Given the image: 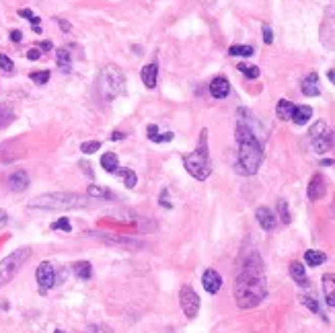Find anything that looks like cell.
Here are the masks:
<instances>
[{
  "instance_id": "cell-1",
  "label": "cell",
  "mask_w": 335,
  "mask_h": 333,
  "mask_svg": "<svg viewBox=\"0 0 335 333\" xmlns=\"http://www.w3.org/2000/svg\"><path fill=\"white\" fill-rule=\"evenodd\" d=\"M238 122H236V144H238V161L236 171L241 175H255L263 163V146L255 134L253 115L241 107L238 111Z\"/></svg>"
},
{
  "instance_id": "cell-2",
  "label": "cell",
  "mask_w": 335,
  "mask_h": 333,
  "mask_svg": "<svg viewBox=\"0 0 335 333\" xmlns=\"http://www.w3.org/2000/svg\"><path fill=\"white\" fill-rule=\"evenodd\" d=\"M267 296L263 263L257 253H251L234 280V302L238 309H255Z\"/></svg>"
},
{
  "instance_id": "cell-3",
  "label": "cell",
  "mask_w": 335,
  "mask_h": 333,
  "mask_svg": "<svg viewBox=\"0 0 335 333\" xmlns=\"http://www.w3.org/2000/svg\"><path fill=\"white\" fill-rule=\"evenodd\" d=\"M90 204L88 196L72 194V192H54L41 194L33 198L27 206L31 210H47V212H64V210H80Z\"/></svg>"
},
{
  "instance_id": "cell-4",
  "label": "cell",
  "mask_w": 335,
  "mask_h": 333,
  "mask_svg": "<svg viewBox=\"0 0 335 333\" xmlns=\"http://www.w3.org/2000/svg\"><path fill=\"white\" fill-rule=\"evenodd\" d=\"M183 167L198 181H206L212 175V165H210V155H208V130H202L200 144L194 153L183 157Z\"/></svg>"
},
{
  "instance_id": "cell-5",
  "label": "cell",
  "mask_w": 335,
  "mask_h": 333,
  "mask_svg": "<svg viewBox=\"0 0 335 333\" xmlns=\"http://www.w3.org/2000/svg\"><path fill=\"white\" fill-rule=\"evenodd\" d=\"M126 88V76L117 66L109 64L101 70L99 74V90H101V97L105 101H113L117 95L124 93Z\"/></svg>"
},
{
  "instance_id": "cell-6",
  "label": "cell",
  "mask_w": 335,
  "mask_h": 333,
  "mask_svg": "<svg viewBox=\"0 0 335 333\" xmlns=\"http://www.w3.org/2000/svg\"><path fill=\"white\" fill-rule=\"evenodd\" d=\"M29 257H31V249H29V247H19V249H15L11 255H7L3 261H0V288L7 286L19 274V269L25 265V261Z\"/></svg>"
},
{
  "instance_id": "cell-7",
  "label": "cell",
  "mask_w": 335,
  "mask_h": 333,
  "mask_svg": "<svg viewBox=\"0 0 335 333\" xmlns=\"http://www.w3.org/2000/svg\"><path fill=\"white\" fill-rule=\"evenodd\" d=\"M309 140H311V146H313V150L317 155H325L327 150L331 148V142H333L329 126L325 122L313 124V128L309 130Z\"/></svg>"
},
{
  "instance_id": "cell-8",
  "label": "cell",
  "mask_w": 335,
  "mask_h": 333,
  "mask_svg": "<svg viewBox=\"0 0 335 333\" xmlns=\"http://www.w3.org/2000/svg\"><path fill=\"white\" fill-rule=\"evenodd\" d=\"M88 234H90V236H95V239H99L101 243H105V245H111V247L134 249V251L142 249V243H140V241H136V239H130V236H121V234H109V232H99V230H90Z\"/></svg>"
},
{
  "instance_id": "cell-9",
  "label": "cell",
  "mask_w": 335,
  "mask_h": 333,
  "mask_svg": "<svg viewBox=\"0 0 335 333\" xmlns=\"http://www.w3.org/2000/svg\"><path fill=\"white\" fill-rule=\"evenodd\" d=\"M179 302H181V309H183L187 319H196L200 313V296L192 286H181L179 292Z\"/></svg>"
},
{
  "instance_id": "cell-10",
  "label": "cell",
  "mask_w": 335,
  "mask_h": 333,
  "mask_svg": "<svg viewBox=\"0 0 335 333\" xmlns=\"http://www.w3.org/2000/svg\"><path fill=\"white\" fill-rule=\"evenodd\" d=\"M321 41L327 47L335 50V3L325 13V19H323V25H321Z\"/></svg>"
},
{
  "instance_id": "cell-11",
  "label": "cell",
  "mask_w": 335,
  "mask_h": 333,
  "mask_svg": "<svg viewBox=\"0 0 335 333\" xmlns=\"http://www.w3.org/2000/svg\"><path fill=\"white\" fill-rule=\"evenodd\" d=\"M35 278H37V284H39L41 292L50 290V288L56 284V271H54V265H52L50 261H41V263L37 265Z\"/></svg>"
},
{
  "instance_id": "cell-12",
  "label": "cell",
  "mask_w": 335,
  "mask_h": 333,
  "mask_svg": "<svg viewBox=\"0 0 335 333\" xmlns=\"http://www.w3.org/2000/svg\"><path fill=\"white\" fill-rule=\"evenodd\" d=\"M327 192V183H325V177L321 173H315L309 181V189H307V196L311 202H319Z\"/></svg>"
},
{
  "instance_id": "cell-13",
  "label": "cell",
  "mask_w": 335,
  "mask_h": 333,
  "mask_svg": "<svg viewBox=\"0 0 335 333\" xmlns=\"http://www.w3.org/2000/svg\"><path fill=\"white\" fill-rule=\"evenodd\" d=\"M202 284H204L208 294H216L222 288V276L216 269H206L204 276H202Z\"/></svg>"
},
{
  "instance_id": "cell-14",
  "label": "cell",
  "mask_w": 335,
  "mask_h": 333,
  "mask_svg": "<svg viewBox=\"0 0 335 333\" xmlns=\"http://www.w3.org/2000/svg\"><path fill=\"white\" fill-rule=\"evenodd\" d=\"M255 218H257V222H259V226L263 230H273V228H276V224H278L276 214H273L267 206H261V208L255 210Z\"/></svg>"
},
{
  "instance_id": "cell-15",
  "label": "cell",
  "mask_w": 335,
  "mask_h": 333,
  "mask_svg": "<svg viewBox=\"0 0 335 333\" xmlns=\"http://www.w3.org/2000/svg\"><path fill=\"white\" fill-rule=\"evenodd\" d=\"M9 189L11 192H17V194H21V192H25L27 187H29V175H27V171H23V169H17L15 173H11L9 175Z\"/></svg>"
},
{
  "instance_id": "cell-16",
  "label": "cell",
  "mask_w": 335,
  "mask_h": 333,
  "mask_svg": "<svg viewBox=\"0 0 335 333\" xmlns=\"http://www.w3.org/2000/svg\"><path fill=\"white\" fill-rule=\"evenodd\" d=\"M300 90H302V95H307V97H319L321 95V88H319V76L317 72H311L302 78V84H300Z\"/></svg>"
},
{
  "instance_id": "cell-17",
  "label": "cell",
  "mask_w": 335,
  "mask_h": 333,
  "mask_svg": "<svg viewBox=\"0 0 335 333\" xmlns=\"http://www.w3.org/2000/svg\"><path fill=\"white\" fill-rule=\"evenodd\" d=\"M210 93H212V97H216V99H224V97H228V93H230V84H228V80H226L224 76H216L214 80L210 82Z\"/></svg>"
},
{
  "instance_id": "cell-18",
  "label": "cell",
  "mask_w": 335,
  "mask_h": 333,
  "mask_svg": "<svg viewBox=\"0 0 335 333\" xmlns=\"http://www.w3.org/2000/svg\"><path fill=\"white\" fill-rule=\"evenodd\" d=\"M323 294H325L327 307H335V274L323 276Z\"/></svg>"
},
{
  "instance_id": "cell-19",
  "label": "cell",
  "mask_w": 335,
  "mask_h": 333,
  "mask_svg": "<svg viewBox=\"0 0 335 333\" xmlns=\"http://www.w3.org/2000/svg\"><path fill=\"white\" fill-rule=\"evenodd\" d=\"M290 276H292V280L298 284V286H302V288H307L311 282H309V278H307V271H304V265L300 263V261H292L290 263Z\"/></svg>"
},
{
  "instance_id": "cell-20",
  "label": "cell",
  "mask_w": 335,
  "mask_h": 333,
  "mask_svg": "<svg viewBox=\"0 0 335 333\" xmlns=\"http://www.w3.org/2000/svg\"><path fill=\"white\" fill-rule=\"evenodd\" d=\"M311 117H313V107H309V105H296V109L292 113V122L296 126H304V124L311 122Z\"/></svg>"
},
{
  "instance_id": "cell-21",
  "label": "cell",
  "mask_w": 335,
  "mask_h": 333,
  "mask_svg": "<svg viewBox=\"0 0 335 333\" xmlns=\"http://www.w3.org/2000/svg\"><path fill=\"white\" fill-rule=\"evenodd\" d=\"M140 76H142V82L146 84V88H155L157 86V76H159V66L157 64L144 66L142 72H140Z\"/></svg>"
},
{
  "instance_id": "cell-22",
  "label": "cell",
  "mask_w": 335,
  "mask_h": 333,
  "mask_svg": "<svg viewBox=\"0 0 335 333\" xmlns=\"http://www.w3.org/2000/svg\"><path fill=\"white\" fill-rule=\"evenodd\" d=\"M294 109H296V105H294L292 101H288V99H280L278 105H276V113H278V117L282 119V122H288V119H292Z\"/></svg>"
},
{
  "instance_id": "cell-23",
  "label": "cell",
  "mask_w": 335,
  "mask_h": 333,
  "mask_svg": "<svg viewBox=\"0 0 335 333\" xmlns=\"http://www.w3.org/2000/svg\"><path fill=\"white\" fill-rule=\"evenodd\" d=\"M86 196L93 198V200H113V198H115L109 189H105V187H101V185H95V183H90V185L86 187Z\"/></svg>"
},
{
  "instance_id": "cell-24",
  "label": "cell",
  "mask_w": 335,
  "mask_h": 333,
  "mask_svg": "<svg viewBox=\"0 0 335 333\" xmlns=\"http://www.w3.org/2000/svg\"><path fill=\"white\" fill-rule=\"evenodd\" d=\"M304 261H307V265L311 267H319L327 261V255L323 251H315V249H309L307 253H304Z\"/></svg>"
},
{
  "instance_id": "cell-25",
  "label": "cell",
  "mask_w": 335,
  "mask_h": 333,
  "mask_svg": "<svg viewBox=\"0 0 335 333\" xmlns=\"http://www.w3.org/2000/svg\"><path fill=\"white\" fill-rule=\"evenodd\" d=\"M72 269H74L76 278H80V280H88L90 276H93V265H90L88 261H78V263L72 265Z\"/></svg>"
},
{
  "instance_id": "cell-26",
  "label": "cell",
  "mask_w": 335,
  "mask_h": 333,
  "mask_svg": "<svg viewBox=\"0 0 335 333\" xmlns=\"http://www.w3.org/2000/svg\"><path fill=\"white\" fill-rule=\"evenodd\" d=\"M56 62H58V66L62 68L64 72H70V68H72V60H70V52L68 50H58L56 52Z\"/></svg>"
},
{
  "instance_id": "cell-27",
  "label": "cell",
  "mask_w": 335,
  "mask_h": 333,
  "mask_svg": "<svg viewBox=\"0 0 335 333\" xmlns=\"http://www.w3.org/2000/svg\"><path fill=\"white\" fill-rule=\"evenodd\" d=\"M101 167H103L107 173H117V167H119L117 155H113V153H105V155L101 157Z\"/></svg>"
},
{
  "instance_id": "cell-28",
  "label": "cell",
  "mask_w": 335,
  "mask_h": 333,
  "mask_svg": "<svg viewBox=\"0 0 335 333\" xmlns=\"http://www.w3.org/2000/svg\"><path fill=\"white\" fill-rule=\"evenodd\" d=\"M117 173H119V177L124 179V183H126V187L128 189H134L136 187V183H138V175L132 171V169H117Z\"/></svg>"
},
{
  "instance_id": "cell-29",
  "label": "cell",
  "mask_w": 335,
  "mask_h": 333,
  "mask_svg": "<svg viewBox=\"0 0 335 333\" xmlns=\"http://www.w3.org/2000/svg\"><path fill=\"white\" fill-rule=\"evenodd\" d=\"M13 117H15L13 109H11L7 103H0V130L7 128V126L13 122Z\"/></svg>"
},
{
  "instance_id": "cell-30",
  "label": "cell",
  "mask_w": 335,
  "mask_h": 333,
  "mask_svg": "<svg viewBox=\"0 0 335 333\" xmlns=\"http://www.w3.org/2000/svg\"><path fill=\"white\" fill-rule=\"evenodd\" d=\"M253 47L251 45H230L228 47V54L230 56H243V58H249V56H253Z\"/></svg>"
},
{
  "instance_id": "cell-31",
  "label": "cell",
  "mask_w": 335,
  "mask_h": 333,
  "mask_svg": "<svg viewBox=\"0 0 335 333\" xmlns=\"http://www.w3.org/2000/svg\"><path fill=\"white\" fill-rule=\"evenodd\" d=\"M236 68H238V72L245 74L247 78H257V76H259V68H257V66H253V64H245V62H241Z\"/></svg>"
},
{
  "instance_id": "cell-32",
  "label": "cell",
  "mask_w": 335,
  "mask_h": 333,
  "mask_svg": "<svg viewBox=\"0 0 335 333\" xmlns=\"http://www.w3.org/2000/svg\"><path fill=\"white\" fill-rule=\"evenodd\" d=\"M278 214H280V220H282L284 224H290L292 216H290V210H288L286 200H278Z\"/></svg>"
},
{
  "instance_id": "cell-33",
  "label": "cell",
  "mask_w": 335,
  "mask_h": 333,
  "mask_svg": "<svg viewBox=\"0 0 335 333\" xmlns=\"http://www.w3.org/2000/svg\"><path fill=\"white\" fill-rule=\"evenodd\" d=\"M101 148V142L99 140H88V142H82L80 144V150L84 155H93V153H97V150Z\"/></svg>"
},
{
  "instance_id": "cell-34",
  "label": "cell",
  "mask_w": 335,
  "mask_h": 333,
  "mask_svg": "<svg viewBox=\"0 0 335 333\" xmlns=\"http://www.w3.org/2000/svg\"><path fill=\"white\" fill-rule=\"evenodd\" d=\"M29 78H31L35 84H45L50 80V70H39V72H31L29 74Z\"/></svg>"
},
{
  "instance_id": "cell-35",
  "label": "cell",
  "mask_w": 335,
  "mask_h": 333,
  "mask_svg": "<svg viewBox=\"0 0 335 333\" xmlns=\"http://www.w3.org/2000/svg\"><path fill=\"white\" fill-rule=\"evenodd\" d=\"M300 300H302V305L307 307V309H311L313 313L321 315V309H319V302H317V298H313V296H302Z\"/></svg>"
},
{
  "instance_id": "cell-36",
  "label": "cell",
  "mask_w": 335,
  "mask_h": 333,
  "mask_svg": "<svg viewBox=\"0 0 335 333\" xmlns=\"http://www.w3.org/2000/svg\"><path fill=\"white\" fill-rule=\"evenodd\" d=\"M52 230H64V232H70V230H72L70 220H68V218H60V220L52 222Z\"/></svg>"
},
{
  "instance_id": "cell-37",
  "label": "cell",
  "mask_w": 335,
  "mask_h": 333,
  "mask_svg": "<svg viewBox=\"0 0 335 333\" xmlns=\"http://www.w3.org/2000/svg\"><path fill=\"white\" fill-rule=\"evenodd\" d=\"M13 68H15L13 60L9 56H5V54H0V70H3V72H13Z\"/></svg>"
},
{
  "instance_id": "cell-38",
  "label": "cell",
  "mask_w": 335,
  "mask_h": 333,
  "mask_svg": "<svg viewBox=\"0 0 335 333\" xmlns=\"http://www.w3.org/2000/svg\"><path fill=\"white\" fill-rule=\"evenodd\" d=\"M19 15L31 21V25H33V27H39V17H35L31 11H29V9H21V11H19Z\"/></svg>"
},
{
  "instance_id": "cell-39",
  "label": "cell",
  "mask_w": 335,
  "mask_h": 333,
  "mask_svg": "<svg viewBox=\"0 0 335 333\" xmlns=\"http://www.w3.org/2000/svg\"><path fill=\"white\" fill-rule=\"evenodd\" d=\"M159 202H161V206H163V208H167V210H171V208H173V204L169 202V192H167V189H163V192H161V200H159Z\"/></svg>"
},
{
  "instance_id": "cell-40",
  "label": "cell",
  "mask_w": 335,
  "mask_h": 333,
  "mask_svg": "<svg viewBox=\"0 0 335 333\" xmlns=\"http://www.w3.org/2000/svg\"><path fill=\"white\" fill-rule=\"evenodd\" d=\"M263 41L269 45L273 41V33H271V27L269 25H263Z\"/></svg>"
},
{
  "instance_id": "cell-41",
  "label": "cell",
  "mask_w": 335,
  "mask_h": 333,
  "mask_svg": "<svg viewBox=\"0 0 335 333\" xmlns=\"http://www.w3.org/2000/svg\"><path fill=\"white\" fill-rule=\"evenodd\" d=\"M27 58H29V60H33V62H35V60H39V58H41L39 47H31V50L27 52Z\"/></svg>"
},
{
  "instance_id": "cell-42",
  "label": "cell",
  "mask_w": 335,
  "mask_h": 333,
  "mask_svg": "<svg viewBox=\"0 0 335 333\" xmlns=\"http://www.w3.org/2000/svg\"><path fill=\"white\" fill-rule=\"evenodd\" d=\"M11 39H13L15 43H19V41L23 39V33L19 31V29H13V31H11Z\"/></svg>"
},
{
  "instance_id": "cell-43",
  "label": "cell",
  "mask_w": 335,
  "mask_h": 333,
  "mask_svg": "<svg viewBox=\"0 0 335 333\" xmlns=\"http://www.w3.org/2000/svg\"><path fill=\"white\" fill-rule=\"evenodd\" d=\"M58 25H60V29H62L64 33H68V31H70V23H68V21H64V19H58Z\"/></svg>"
},
{
  "instance_id": "cell-44",
  "label": "cell",
  "mask_w": 335,
  "mask_h": 333,
  "mask_svg": "<svg viewBox=\"0 0 335 333\" xmlns=\"http://www.w3.org/2000/svg\"><path fill=\"white\" fill-rule=\"evenodd\" d=\"M126 138V134H121V132H113L111 134V140H124Z\"/></svg>"
},
{
  "instance_id": "cell-45",
  "label": "cell",
  "mask_w": 335,
  "mask_h": 333,
  "mask_svg": "<svg viewBox=\"0 0 335 333\" xmlns=\"http://www.w3.org/2000/svg\"><path fill=\"white\" fill-rule=\"evenodd\" d=\"M80 167H82V171H84L88 177H93V173H90V169H88V163H80Z\"/></svg>"
},
{
  "instance_id": "cell-46",
  "label": "cell",
  "mask_w": 335,
  "mask_h": 333,
  "mask_svg": "<svg viewBox=\"0 0 335 333\" xmlns=\"http://www.w3.org/2000/svg\"><path fill=\"white\" fill-rule=\"evenodd\" d=\"M327 78H329V80H331V82L335 84V68H331V70L327 72Z\"/></svg>"
},
{
  "instance_id": "cell-47",
  "label": "cell",
  "mask_w": 335,
  "mask_h": 333,
  "mask_svg": "<svg viewBox=\"0 0 335 333\" xmlns=\"http://www.w3.org/2000/svg\"><path fill=\"white\" fill-rule=\"evenodd\" d=\"M7 220H9L7 212H5V210H0V224H3V222H7Z\"/></svg>"
},
{
  "instance_id": "cell-48",
  "label": "cell",
  "mask_w": 335,
  "mask_h": 333,
  "mask_svg": "<svg viewBox=\"0 0 335 333\" xmlns=\"http://www.w3.org/2000/svg\"><path fill=\"white\" fill-rule=\"evenodd\" d=\"M41 50H52V43H50V41H43V43H41Z\"/></svg>"
},
{
  "instance_id": "cell-49",
  "label": "cell",
  "mask_w": 335,
  "mask_h": 333,
  "mask_svg": "<svg viewBox=\"0 0 335 333\" xmlns=\"http://www.w3.org/2000/svg\"><path fill=\"white\" fill-rule=\"evenodd\" d=\"M331 216H333V220H335V200H333V204H331Z\"/></svg>"
},
{
  "instance_id": "cell-50",
  "label": "cell",
  "mask_w": 335,
  "mask_h": 333,
  "mask_svg": "<svg viewBox=\"0 0 335 333\" xmlns=\"http://www.w3.org/2000/svg\"><path fill=\"white\" fill-rule=\"evenodd\" d=\"M86 333H99V331H97V327H88Z\"/></svg>"
},
{
  "instance_id": "cell-51",
  "label": "cell",
  "mask_w": 335,
  "mask_h": 333,
  "mask_svg": "<svg viewBox=\"0 0 335 333\" xmlns=\"http://www.w3.org/2000/svg\"><path fill=\"white\" fill-rule=\"evenodd\" d=\"M54 333H64V331H60V329H56V331H54Z\"/></svg>"
}]
</instances>
